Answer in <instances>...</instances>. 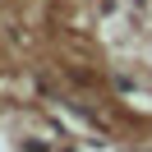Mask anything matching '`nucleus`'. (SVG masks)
<instances>
[{
    "label": "nucleus",
    "mask_w": 152,
    "mask_h": 152,
    "mask_svg": "<svg viewBox=\"0 0 152 152\" xmlns=\"http://www.w3.org/2000/svg\"><path fill=\"white\" fill-rule=\"evenodd\" d=\"M65 152H69V148H65Z\"/></svg>",
    "instance_id": "nucleus-1"
}]
</instances>
